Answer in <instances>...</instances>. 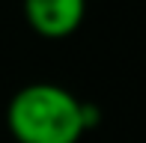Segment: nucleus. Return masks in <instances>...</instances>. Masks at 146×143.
I'll list each match as a JSON object with an SVG mask.
<instances>
[{"label":"nucleus","mask_w":146,"mask_h":143,"mask_svg":"<svg viewBox=\"0 0 146 143\" xmlns=\"http://www.w3.org/2000/svg\"><path fill=\"white\" fill-rule=\"evenodd\" d=\"M81 105L60 83H27L6 105V125L18 143H78L87 134Z\"/></svg>","instance_id":"f257e3e1"},{"label":"nucleus","mask_w":146,"mask_h":143,"mask_svg":"<svg viewBox=\"0 0 146 143\" xmlns=\"http://www.w3.org/2000/svg\"><path fill=\"white\" fill-rule=\"evenodd\" d=\"M24 21L42 39H66L87 18V0H21Z\"/></svg>","instance_id":"f03ea898"}]
</instances>
